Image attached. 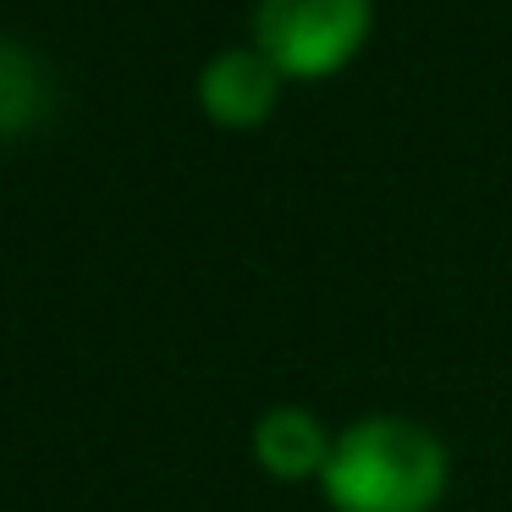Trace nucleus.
<instances>
[{
    "mask_svg": "<svg viewBox=\"0 0 512 512\" xmlns=\"http://www.w3.org/2000/svg\"><path fill=\"white\" fill-rule=\"evenodd\" d=\"M50 111V72L34 50L0 39V138L39 127Z\"/></svg>",
    "mask_w": 512,
    "mask_h": 512,
    "instance_id": "obj_5",
    "label": "nucleus"
},
{
    "mask_svg": "<svg viewBox=\"0 0 512 512\" xmlns=\"http://www.w3.org/2000/svg\"><path fill=\"white\" fill-rule=\"evenodd\" d=\"M336 512H430L446 490V446L413 419H358L320 474Z\"/></svg>",
    "mask_w": 512,
    "mask_h": 512,
    "instance_id": "obj_1",
    "label": "nucleus"
},
{
    "mask_svg": "<svg viewBox=\"0 0 512 512\" xmlns=\"http://www.w3.org/2000/svg\"><path fill=\"white\" fill-rule=\"evenodd\" d=\"M375 6L369 0H259L254 50L276 61L281 78H331L364 50Z\"/></svg>",
    "mask_w": 512,
    "mask_h": 512,
    "instance_id": "obj_2",
    "label": "nucleus"
},
{
    "mask_svg": "<svg viewBox=\"0 0 512 512\" xmlns=\"http://www.w3.org/2000/svg\"><path fill=\"white\" fill-rule=\"evenodd\" d=\"M331 435L309 408H270L254 424V457L276 479H320L331 463Z\"/></svg>",
    "mask_w": 512,
    "mask_h": 512,
    "instance_id": "obj_4",
    "label": "nucleus"
},
{
    "mask_svg": "<svg viewBox=\"0 0 512 512\" xmlns=\"http://www.w3.org/2000/svg\"><path fill=\"white\" fill-rule=\"evenodd\" d=\"M281 94V72L265 50H221L199 78V105L215 127L248 133L276 111Z\"/></svg>",
    "mask_w": 512,
    "mask_h": 512,
    "instance_id": "obj_3",
    "label": "nucleus"
}]
</instances>
